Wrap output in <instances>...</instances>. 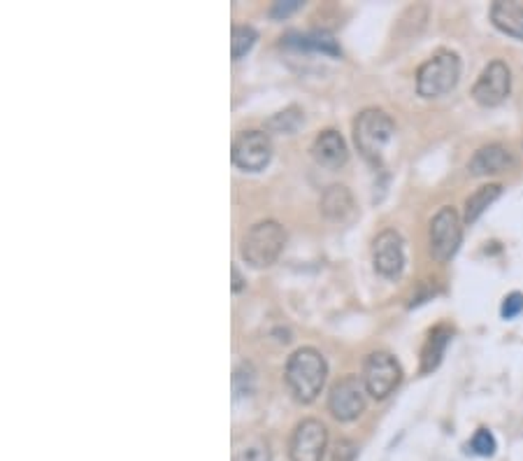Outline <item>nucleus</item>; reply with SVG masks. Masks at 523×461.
Returning <instances> with one entry per match:
<instances>
[{"label":"nucleus","mask_w":523,"mask_h":461,"mask_svg":"<svg viewBox=\"0 0 523 461\" xmlns=\"http://www.w3.org/2000/svg\"><path fill=\"white\" fill-rule=\"evenodd\" d=\"M233 461H272L270 443L260 436H249L238 440L233 450Z\"/></svg>","instance_id":"6ab92c4d"},{"label":"nucleus","mask_w":523,"mask_h":461,"mask_svg":"<svg viewBox=\"0 0 523 461\" xmlns=\"http://www.w3.org/2000/svg\"><path fill=\"white\" fill-rule=\"evenodd\" d=\"M396 138V124L384 110L368 107L354 121V142L370 164H382L389 145Z\"/></svg>","instance_id":"f03ea898"},{"label":"nucleus","mask_w":523,"mask_h":461,"mask_svg":"<svg viewBox=\"0 0 523 461\" xmlns=\"http://www.w3.org/2000/svg\"><path fill=\"white\" fill-rule=\"evenodd\" d=\"M256 31L251 28V26L247 24H235L233 31H231V51H233V58L235 61H240L242 56L249 51L254 44H256Z\"/></svg>","instance_id":"aec40b11"},{"label":"nucleus","mask_w":523,"mask_h":461,"mask_svg":"<svg viewBox=\"0 0 523 461\" xmlns=\"http://www.w3.org/2000/svg\"><path fill=\"white\" fill-rule=\"evenodd\" d=\"M328 450V428L319 419L298 421L289 440L291 461H323Z\"/></svg>","instance_id":"6e6552de"},{"label":"nucleus","mask_w":523,"mask_h":461,"mask_svg":"<svg viewBox=\"0 0 523 461\" xmlns=\"http://www.w3.org/2000/svg\"><path fill=\"white\" fill-rule=\"evenodd\" d=\"M491 21L500 33H505L514 40H523V5L498 0L491 5Z\"/></svg>","instance_id":"4468645a"},{"label":"nucleus","mask_w":523,"mask_h":461,"mask_svg":"<svg viewBox=\"0 0 523 461\" xmlns=\"http://www.w3.org/2000/svg\"><path fill=\"white\" fill-rule=\"evenodd\" d=\"M319 207H321L323 217L330 222H344L354 212V198H351V191L346 186L330 184L319 200Z\"/></svg>","instance_id":"2eb2a0df"},{"label":"nucleus","mask_w":523,"mask_h":461,"mask_svg":"<svg viewBox=\"0 0 523 461\" xmlns=\"http://www.w3.org/2000/svg\"><path fill=\"white\" fill-rule=\"evenodd\" d=\"M495 447L498 445H495V438L488 428H479V431L472 436V440H470V450H472L475 454H479V457H493Z\"/></svg>","instance_id":"4be33fe9"},{"label":"nucleus","mask_w":523,"mask_h":461,"mask_svg":"<svg viewBox=\"0 0 523 461\" xmlns=\"http://www.w3.org/2000/svg\"><path fill=\"white\" fill-rule=\"evenodd\" d=\"M303 124V110L300 107H289L284 112L274 114L270 121H267V128L277 133H296L298 126Z\"/></svg>","instance_id":"412c9836"},{"label":"nucleus","mask_w":523,"mask_h":461,"mask_svg":"<svg viewBox=\"0 0 523 461\" xmlns=\"http://www.w3.org/2000/svg\"><path fill=\"white\" fill-rule=\"evenodd\" d=\"M233 164L245 173H260L272 159V140L265 131H245L233 142Z\"/></svg>","instance_id":"9d476101"},{"label":"nucleus","mask_w":523,"mask_h":461,"mask_svg":"<svg viewBox=\"0 0 523 461\" xmlns=\"http://www.w3.org/2000/svg\"><path fill=\"white\" fill-rule=\"evenodd\" d=\"M516 166L514 154L509 152V147L500 145V142H491V145H484L475 152V157L470 159L468 171L475 177H486V175H498L505 173L509 168Z\"/></svg>","instance_id":"f8f14e48"},{"label":"nucleus","mask_w":523,"mask_h":461,"mask_svg":"<svg viewBox=\"0 0 523 461\" xmlns=\"http://www.w3.org/2000/svg\"><path fill=\"white\" fill-rule=\"evenodd\" d=\"M451 340V329L449 327H435L426 338V345L421 352V373H433L437 366L442 363L444 349H447Z\"/></svg>","instance_id":"dca6fc26"},{"label":"nucleus","mask_w":523,"mask_h":461,"mask_svg":"<svg viewBox=\"0 0 523 461\" xmlns=\"http://www.w3.org/2000/svg\"><path fill=\"white\" fill-rule=\"evenodd\" d=\"M312 157L319 166L335 171V168H342L346 164V159H349V149H346V142L342 135H339L337 131H333V128H328V131H321L317 138H314Z\"/></svg>","instance_id":"ddd939ff"},{"label":"nucleus","mask_w":523,"mask_h":461,"mask_svg":"<svg viewBox=\"0 0 523 461\" xmlns=\"http://www.w3.org/2000/svg\"><path fill=\"white\" fill-rule=\"evenodd\" d=\"M463 243V219L454 207L444 205L437 210V214L430 219L428 229V247L430 256L437 263H447L456 256Z\"/></svg>","instance_id":"39448f33"},{"label":"nucleus","mask_w":523,"mask_h":461,"mask_svg":"<svg viewBox=\"0 0 523 461\" xmlns=\"http://www.w3.org/2000/svg\"><path fill=\"white\" fill-rule=\"evenodd\" d=\"M286 385L298 403H312L328 378V363L326 356L314 347H300L289 356L286 363Z\"/></svg>","instance_id":"f257e3e1"},{"label":"nucleus","mask_w":523,"mask_h":461,"mask_svg":"<svg viewBox=\"0 0 523 461\" xmlns=\"http://www.w3.org/2000/svg\"><path fill=\"white\" fill-rule=\"evenodd\" d=\"M286 247V231L284 226L274 219L254 224L245 233L240 245V254L251 268H270V266L282 256Z\"/></svg>","instance_id":"7ed1b4c3"},{"label":"nucleus","mask_w":523,"mask_h":461,"mask_svg":"<svg viewBox=\"0 0 523 461\" xmlns=\"http://www.w3.org/2000/svg\"><path fill=\"white\" fill-rule=\"evenodd\" d=\"M372 263L387 280H398L405 270V240L396 229H387L372 240Z\"/></svg>","instance_id":"9b49d317"},{"label":"nucleus","mask_w":523,"mask_h":461,"mask_svg":"<svg viewBox=\"0 0 523 461\" xmlns=\"http://www.w3.org/2000/svg\"><path fill=\"white\" fill-rule=\"evenodd\" d=\"M461 80V58L454 51H437L416 70V91L421 98H442Z\"/></svg>","instance_id":"20e7f679"},{"label":"nucleus","mask_w":523,"mask_h":461,"mask_svg":"<svg viewBox=\"0 0 523 461\" xmlns=\"http://www.w3.org/2000/svg\"><path fill=\"white\" fill-rule=\"evenodd\" d=\"M500 313H502V317H505V320H514V317H519L523 313V294L514 291V294L505 296Z\"/></svg>","instance_id":"5701e85b"},{"label":"nucleus","mask_w":523,"mask_h":461,"mask_svg":"<svg viewBox=\"0 0 523 461\" xmlns=\"http://www.w3.org/2000/svg\"><path fill=\"white\" fill-rule=\"evenodd\" d=\"M365 394L368 389L363 385V378L358 375H344L330 387L328 394V410L337 421H354L365 410Z\"/></svg>","instance_id":"0eeeda50"},{"label":"nucleus","mask_w":523,"mask_h":461,"mask_svg":"<svg viewBox=\"0 0 523 461\" xmlns=\"http://www.w3.org/2000/svg\"><path fill=\"white\" fill-rule=\"evenodd\" d=\"M402 382V368L389 352H372L363 363V385L372 399L384 401Z\"/></svg>","instance_id":"423d86ee"},{"label":"nucleus","mask_w":523,"mask_h":461,"mask_svg":"<svg viewBox=\"0 0 523 461\" xmlns=\"http://www.w3.org/2000/svg\"><path fill=\"white\" fill-rule=\"evenodd\" d=\"M298 40H293V35H286L284 44L286 47H296V49H307V51H321V54L328 56H339V47L337 42L333 40L330 33H323V31H314V33H300L296 35Z\"/></svg>","instance_id":"a211bd4d"},{"label":"nucleus","mask_w":523,"mask_h":461,"mask_svg":"<svg viewBox=\"0 0 523 461\" xmlns=\"http://www.w3.org/2000/svg\"><path fill=\"white\" fill-rule=\"evenodd\" d=\"M512 91V73L505 61H491L481 70L472 87V98L481 107H498Z\"/></svg>","instance_id":"1a4fd4ad"},{"label":"nucleus","mask_w":523,"mask_h":461,"mask_svg":"<svg viewBox=\"0 0 523 461\" xmlns=\"http://www.w3.org/2000/svg\"><path fill=\"white\" fill-rule=\"evenodd\" d=\"M231 272H233V291L238 294V291H242V287H245V277L240 275V268H238V266H233Z\"/></svg>","instance_id":"393cba45"},{"label":"nucleus","mask_w":523,"mask_h":461,"mask_svg":"<svg viewBox=\"0 0 523 461\" xmlns=\"http://www.w3.org/2000/svg\"><path fill=\"white\" fill-rule=\"evenodd\" d=\"M500 196H502V184L479 186V189H477L472 196H468V200H466V217H463L466 219V224L472 226Z\"/></svg>","instance_id":"f3484780"},{"label":"nucleus","mask_w":523,"mask_h":461,"mask_svg":"<svg viewBox=\"0 0 523 461\" xmlns=\"http://www.w3.org/2000/svg\"><path fill=\"white\" fill-rule=\"evenodd\" d=\"M300 5H303L300 0H279V3L272 5L270 17H272V19H284V17L293 15L296 10H300Z\"/></svg>","instance_id":"b1692460"}]
</instances>
